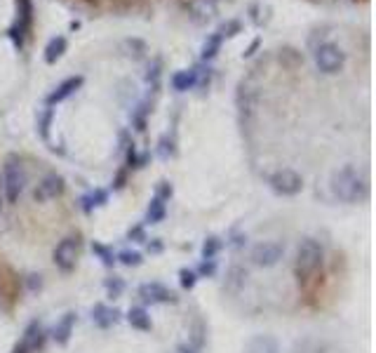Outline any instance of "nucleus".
Returning a JSON list of instances; mask_svg holds the SVG:
<instances>
[{
  "label": "nucleus",
  "instance_id": "obj_1",
  "mask_svg": "<svg viewBox=\"0 0 376 353\" xmlns=\"http://www.w3.org/2000/svg\"><path fill=\"white\" fill-rule=\"evenodd\" d=\"M324 264V250L322 245L313 238L301 241L299 250H296V261H294V276L299 281L301 288H309L317 278V273L322 271Z\"/></svg>",
  "mask_w": 376,
  "mask_h": 353
},
{
  "label": "nucleus",
  "instance_id": "obj_2",
  "mask_svg": "<svg viewBox=\"0 0 376 353\" xmlns=\"http://www.w3.org/2000/svg\"><path fill=\"white\" fill-rule=\"evenodd\" d=\"M329 186H332L334 198H339L341 203H360L362 198H367V181L353 165L334 170Z\"/></svg>",
  "mask_w": 376,
  "mask_h": 353
},
{
  "label": "nucleus",
  "instance_id": "obj_3",
  "mask_svg": "<svg viewBox=\"0 0 376 353\" xmlns=\"http://www.w3.org/2000/svg\"><path fill=\"white\" fill-rule=\"evenodd\" d=\"M3 189L8 203H17L21 198V193L26 189V170L19 156L10 153L5 158V168H3Z\"/></svg>",
  "mask_w": 376,
  "mask_h": 353
},
{
  "label": "nucleus",
  "instance_id": "obj_4",
  "mask_svg": "<svg viewBox=\"0 0 376 353\" xmlns=\"http://www.w3.org/2000/svg\"><path fill=\"white\" fill-rule=\"evenodd\" d=\"M33 19H36V8H33V0H17V19L14 24L8 28V38L12 41L17 50H24L26 38L33 28Z\"/></svg>",
  "mask_w": 376,
  "mask_h": 353
},
{
  "label": "nucleus",
  "instance_id": "obj_5",
  "mask_svg": "<svg viewBox=\"0 0 376 353\" xmlns=\"http://www.w3.org/2000/svg\"><path fill=\"white\" fill-rule=\"evenodd\" d=\"M315 66L320 73H327V76H334V73H339L341 68L346 64V52L339 48V45L334 43H322L315 48Z\"/></svg>",
  "mask_w": 376,
  "mask_h": 353
},
{
  "label": "nucleus",
  "instance_id": "obj_6",
  "mask_svg": "<svg viewBox=\"0 0 376 353\" xmlns=\"http://www.w3.org/2000/svg\"><path fill=\"white\" fill-rule=\"evenodd\" d=\"M269 184L278 196L292 198L304 191V176L296 172V170L282 168V170H275V172L269 176Z\"/></svg>",
  "mask_w": 376,
  "mask_h": 353
},
{
  "label": "nucleus",
  "instance_id": "obj_7",
  "mask_svg": "<svg viewBox=\"0 0 376 353\" xmlns=\"http://www.w3.org/2000/svg\"><path fill=\"white\" fill-rule=\"evenodd\" d=\"M78 254H81V236H66L64 241H59V245L54 248V264L59 271H73L78 264Z\"/></svg>",
  "mask_w": 376,
  "mask_h": 353
},
{
  "label": "nucleus",
  "instance_id": "obj_8",
  "mask_svg": "<svg viewBox=\"0 0 376 353\" xmlns=\"http://www.w3.org/2000/svg\"><path fill=\"white\" fill-rule=\"evenodd\" d=\"M284 254V245L280 243H259L252 248V252H249V259H252L254 266H259V269H271V266H275L278 261L282 259Z\"/></svg>",
  "mask_w": 376,
  "mask_h": 353
},
{
  "label": "nucleus",
  "instance_id": "obj_9",
  "mask_svg": "<svg viewBox=\"0 0 376 353\" xmlns=\"http://www.w3.org/2000/svg\"><path fill=\"white\" fill-rule=\"evenodd\" d=\"M136 294H139L141 301H146V304H176V301H179L172 290H169L167 285H163V283H158V281L139 285Z\"/></svg>",
  "mask_w": 376,
  "mask_h": 353
},
{
  "label": "nucleus",
  "instance_id": "obj_10",
  "mask_svg": "<svg viewBox=\"0 0 376 353\" xmlns=\"http://www.w3.org/2000/svg\"><path fill=\"white\" fill-rule=\"evenodd\" d=\"M66 189V181L61 174L56 172H50L45 174L41 179V184L36 186V191H33V198H36L38 203H45V201H52V198H59L61 193Z\"/></svg>",
  "mask_w": 376,
  "mask_h": 353
},
{
  "label": "nucleus",
  "instance_id": "obj_11",
  "mask_svg": "<svg viewBox=\"0 0 376 353\" xmlns=\"http://www.w3.org/2000/svg\"><path fill=\"white\" fill-rule=\"evenodd\" d=\"M83 83H85V78L83 76H71V78H66V81H61L56 88L50 92L48 97H45V104L52 109V106L56 104H61V101H66L71 94H76L78 90L83 88Z\"/></svg>",
  "mask_w": 376,
  "mask_h": 353
},
{
  "label": "nucleus",
  "instance_id": "obj_12",
  "mask_svg": "<svg viewBox=\"0 0 376 353\" xmlns=\"http://www.w3.org/2000/svg\"><path fill=\"white\" fill-rule=\"evenodd\" d=\"M45 339H48V332L43 330L41 323L33 321V323H28L24 337H21V344H24V349H26L28 353H38V351H43Z\"/></svg>",
  "mask_w": 376,
  "mask_h": 353
},
{
  "label": "nucleus",
  "instance_id": "obj_13",
  "mask_svg": "<svg viewBox=\"0 0 376 353\" xmlns=\"http://www.w3.org/2000/svg\"><path fill=\"white\" fill-rule=\"evenodd\" d=\"M76 323H78V316L73 311H66L64 316L56 321V325L52 327V339L56 341L59 346H66L68 339H71L73 330H76Z\"/></svg>",
  "mask_w": 376,
  "mask_h": 353
},
{
  "label": "nucleus",
  "instance_id": "obj_14",
  "mask_svg": "<svg viewBox=\"0 0 376 353\" xmlns=\"http://www.w3.org/2000/svg\"><path fill=\"white\" fill-rule=\"evenodd\" d=\"M118 321H121V311L118 309H113V306H108V304H94L92 323L99 330H108V327L118 325Z\"/></svg>",
  "mask_w": 376,
  "mask_h": 353
},
{
  "label": "nucleus",
  "instance_id": "obj_15",
  "mask_svg": "<svg viewBox=\"0 0 376 353\" xmlns=\"http://www.w3.org/2000/svg\"><path fill=\"white\" fill-rule=\"evenodd\" d=\"M169 83H172L174 92H188V90H196L198 88V66L176 71Z\"/></svg>",
  "mask_w": 376,
  "mask_h": 353
},
{
  "label": "nucleus",
  "instance_id": "obj_16",
  "mask_svg": "<svg viewBox=\"0 0 376 353\" xmlns=\"http://www.w3.org/2000/svg\"><path fill=\"white\" fill-rule=\"evenodd\" d=\"M244 353H280V346L271 334H256L244 344Z\"/></svg>",
  "mask_w": 376,
  "mask_h": 353
},
{
  "label": "nucleus",
  "instance_id": "obj_17",
  "mask_svg": "<svg viewBox=\"0 0 376 353\" xmlns=\"http://www.w3.org/2000/svg\"><path fill=\"white\" fill-rule=\"evenodd\" d=\"M66 48H68V41L64 36H54V38H50V43L45 45V52H43V59H45V64H56V61L64 57L66 52Z\"/></svg>",
  "mask_w": 376,
  "mask_h": 353
},
{
  "label": "nucleus",
  "instance_id": "obj_18",
  "mask_svg": "<svg viewBox=\"0 0 376 353\" xmlns=\"http://www.w3.org/2000/svg\"><path fill=\"white\" fill-rule=\"evenodd\" d=\"M127 323L134 330H139V332H151L153 327V321L144 306H132V309L127 311Z\"/></svg>",
  "mask_w": 376,
  "mask_h": 353
},
{
  "label": "nucleus",
  "instance_id": "obj_19",
  "mask_svg": "<svg viewBox=\"0 0 376 353\" xmlns=\"http://www.w3.org/2000/svg\"><path fill=\"white\" fill-rule=\"evenodd\" d=\"M226 41V36L221 33V28L219 31H214L212 36H207V41L202 43V50H200V59L202 61H212L216 54H219V50H221V45H224Z\"/></svg>",
  "mask_w": 376,
  "mask_h": 353
},
{
  "label": "nucleus",
  "instance_id": "obj_20",
  "mask_svg": "<svg viewBox=\"0 0 376 353\" xmlns=\"http://www.w3.org/2000/svg\"><path fill=\"white\" fill-rule=\"evenodd\" d=\"M165 217H167V203L153 196L146 210V224H160V221H165Z\"/></svg>",
  "mask_w": 376,
  "mask_h": 353
},
{
  "label": "nucleus",
  "instance_id": "obj_21",
  "mask_svg": "<svg viewBox=\"0 0 376 353\" xmlns=\"http://www.w3.org/2000/svg\"><path fill=\"white\" fill-rule=\"evenodd\" d=\"M151 99H144L132 109V125L136 132H146V123H148V113H151Z\"/></svg>",
  "mask_w": 376,
  "mask_h": 353
},
{
  "label": "nucleus",
  "instance_id": "obj_22",
  "mask_svg": "<svg viewBox=\"0 0 376 353\" xmlns=\"http://www.w3.org/2000/svg\"><path fill=\"white\" fill-rule=\"evenodd\" d=\"M108 201V191L106 189H94L92 193H87V196L81 198V208L85 214H90L94 208H101V205H106Z\"/></svg>",
  "mask_w": 376,
  "mask_h": 353
},
{
  "label": "nucleus",
  "instance_id": "obj_23",
  "mask_svg": "<svg viewBox=\"0 0 376 353\" xmlns=\"http://www.w3.org/2000/svg\"><path fill=\"white\" fill-rule=\"evenodd\" d=\"M92 252H94V257L106 266V269H113V266H116V254H113V250L108 248V245L94 241L92 243Z\"/></svg>",
  "mask_w": 376,
  "mask_h": 353
},
{
  "label": "nucleus",
  "instance_id": "obj_24",
  "mask_svg": "<svg viewBox=\"0 0 376 353\" xmlns=\"http://www.w3.org/2000/svg\"><path fill=\"white\" fill-rule=\"evenodd\" d=\"M163 61L160 59H153V64L151 68H148V73H146V83H148V88L153 90V92H158V88H160V76H163Z\"/></svg>",
  "mask_w": 376,
  "mask_h": 353
},
{
  "label": "nucleus",
  "instance_id": "obj_25",
  "mask_svg": "<svg viewBox=\"0 0 376 353\" xmlns=\"http://www.w3.org/2000/svg\"><path fill=\"white\" fill-rule=\"evenodd\" d=\"M116 261H121L123 266H129V269H134V266H141V252H136V250H123L121 254H116Z\"/></svg>",
  "mask_w": 376,
  "mask_h": 353
},
{
  "label": "nucleus",
  "instance_id": "obj_26",
  "mask_svg": "<svg viewBox=\"0 0 376 353\" xmlns=\"http://www.w3.org/2000/svg\"><path fill=\"white\" fill-rule=\"evenodd\" d=\"M104 288H106L108 297L118 299L125 292V281L121 276H111V278H106V281H104Z\"/></svg>",
  "mask_w": 376,
  "mask_h": 353
},
{
  "label": "nucleus",
  "instance_id": "obj_27",
  "mask_svg": "<svg viewBox=\"0 0 376 353\" xmlns=\"http://www.w3.org/2000/svg\"><path fill=\"white\" fill-rule=\"evenodd\" d=\"M224 248V243H221V238L216 236H209L207 241L202 243V259H214L216 254H219V250Z\"/></svg>",
  "mask_w": 376,
  "mask_h": 353
},
{
  "label": "nucleus",
  "instance_id": "obj_28",
  "mask_svg": "<svg viewBox=\"0 0 376 353\" xmlns=\"http://www.w3.org/2000/svg\"><path fill=\"white\" fill-rule=\"evenodd\" d=\"M176 153V149H174V139L172 137H167V134H163L160 137V141H158V156L163 158V161H169Z\"/></svg>",
  "mask_w": 376,
  "mask_h": 353
},
{
  "label": "nucleus",
  "instance_id": "obj_29",
  "mask_svg": "<svg viewBox=\"0 0 376 353\" xmlns=\"http://www.w3.org/2000/svg\"><path fill=\"white\" fill-rule=\"evenodd\" d=\"M52 118H54V109H45V113L41 116V137L43 141H50V125H52Z\"/></svg>",
  "mask_w": 376,
  "mask_h": 353
},
{
  "label": "nucleus",
  "instance_id": "obj_30",
  "mask_svg": "<svg viewBox=\"0 0 376 353\" xmlns=\"http://www.w3.org/2000/svg\"><path fill=\"white\" fill-rule=\"evenodd\" d=\"M179 283H181V288H184V290H193V288H196V283H198L196 271L181 269V271H179Z\"/></svg>",
  "mask_w": 376,
  "mask_h": 353
},
{
  "label": "nucleus",
  "instance_id": "obj_31",
  "mask_svg": "<svg viewBox=\"0 0 376 353\" xmlns=\"http://www.w3.org/2000/svg\"><path fill=\"white\" fill-rule=\"evenodd\" d=\"M205 325H202V321H196V325H193V337H191V346L193 349H198L200 351L202 349V344H205Z\"/></svg>",
  "mask_w": 376,
  "mask_h": 353
},
{
  "label": "nucleus",
  "instance_id": "obj_32",
  "mask_svg": "<svg viewBox=\"0 0 376 353\" xmlns=\"http://www.w3.org/2000/svg\"><path fill=\"white\" fill-rule=\"evenodd\" d=\"M229 276H231V281H229V283H231V290H238V288H240L242 283H244L247 273H244V269H240V266H233Z\"/></svg>",
  "mask_w": 376,
  "mask_h": 353
},
{
  "label": "nucleus",
  "instance_id": "obj_33",
  "mask_svg": "<svg viewBox=\"0 0 376 353\" xmlns=\"http://www.w3.org/2000/svg\"><path fill=\"white\" fill-rule=\"evenodd\" d=\"M214 273H216V259H202V264H200V269L196 271V276L209 278V276H214Z\"/></svg>",
  "mask_w": 376,
  "mask_h": 353
},
{
  "label": "nucleus",
  "instance_id": "obj_34",
  "mask_svg": "<svg viewBox=\"0 0 376 353\" xmlns=\"http://www.w3.org/2000/svg\"><path fill=\"white\" fill-rule=\"evenodd\" d=\"M242 31V24L238 19H231V21H226L224 26H221V33H224L226 38H233V36H238V33Z\"/></svg>",
  "mask_w": 376,
  "mask_h": 353
},
{
  "label": "nucleus",
  "instance_id": "obj_35",
  "mask_svg": "<svg viewBox=\"0 0 376 353\" xmlns=\"http://www.w3.org/2000/svg\"><path fill=\"white\" fill-rule=\"evenodd\" d=\"M172 193H174V189H172V184H169V181H160V184H158V189H156V198H160V201H165L167 203L169 198H172Z\"/></svg>",
  "mask_w": 376,
  "mask_h": 353
},
{
  "label": "nucleus",
  "instance_id": "obj_36",
  "mask_svg": "<svg viewBox=\"0 0 376 353\" xmlns=\"http://www.w3.org/2000/svg\"><path fill=\"white\" fill-rule=\"evenodd\" d=\"M127 238H129V241H134V243H146L148 241L146 231H144V226H141V224L132 226V229L127 231Z\"/></svg>",
  "mask_w": 376,
  "mask_h": 353
},
{
  "label": "nucleus",
  "instance_id": "obj_37",
  "mask_svg": "<svg viewBox=\"0 0 376 353\" xmlns=\"http://www.w3.org/2000/svg\"><path fill=\"white\" fill-rule=\"evenodd\" d=\"M125 45H127L129 50H136V57H141L146 52V43L144 41H136V38H127V41H125Z\"/></svg>",
  "mask_w": 376,
  "mask_h": 353
},
{
  "label": "nucleus",
  "instance_id": "obj_38",
  "mask_svg": "<svg viewBox=\"0 0 376 353\" xmlns=\"http://www.w3.org/2000/svg\"><path fill=\"white\" fill-rule=\"evenodd\" d=\"M125 181H127V170L123 168L121 172L116 174V179H113V189H116V191H121L123 186H125Z\"/></svg>",
  "mask_w": 376,
  "mask_h": 353
},
{
  "label": "nucleus",
  "instance_id": "obj_39",
  "mask_svg": "<svg viewBox=\"0 0 376 353\" xmlns=\"http://www.w3.org/2000/svg\"><path fill=\"white\" fill-rule=\"evenodd\" d=\"M176 353H200V351L193 349L191 344H179V346H176Z\"/></svg>",
  "mask_w": 376,
  "mask_h": 353
},
{
  "label": "nucleus",
  "instance_id": "obj_40",
  "mask_svg": "<svg viewBox=\"0 0 376 353\" xmlns=\"http://www.w3.org/2000/svg\"><path fill=\"white\" fill-rule=\"evenodd\" d=\"M259 45H261V41H259V38H256V41H252V45H249L247 52H244L242 57H252V54L256 52V48H259Z\"/></svg>",
  "mask_w": 376,
  "mask_h": 353
},
{
  "label": "nucleus",
  "instance_id": "obj_41",
  "mask_svg": "<svg viewBox=\"0 0 376 353\" xmlns=\"http://www.w3.org/2000/svg\"><path fill=\"white\" fill-rule=\"evenodd\" d=\"M148 250H151V252H160V250H163V245L158 243V241H153V243H148Z\"/></svg>",
  "mask_w": 376,
  "mask_h": 353
},
{
  "label": "nucleus",
  "instance_id": "obj_42",
  "mask_svg": "<svg viewBox=\"0 0 376 353\" xmlns=\"http://www.w3.org/2000/svg\"><path fill=\"white\" fill-rule=\"evenodd\" d=\"M12 353H28V351L24 349V344H21V341H19V344L14 346V351H12Z\"/></svg>",
  "mask_w": 376,
  "mask_h": 353
},
{
  "label": "nucleus",
  "instance_id": "obj_43",
  "mask_svg": "<svg viewBox=\"0 0 376 353\" xmlns=\"http://www.w3.org/2000/svg\"><path fill=\"white\" fill-rule=\"evenodd\" d=\"M81 28V21H71V31H78Z\"/></svg>",
  "mask_w": 376,
  "mask_h": 353
},
{
  "label": "nucleus",
  "instance_id": "obj_44",
  "mask_svg": "<svg viewBox=\"0 0 376 353\" xmlns=\"http://www.w3.org/2000/svg\"><path fill=\"white\" fill-rule=\"evenodd\" d=\"M0 212H3V203H0Z\"/></svg>",
  "mask_w": 376,
  "mask_h": 353
}]
</instances>
